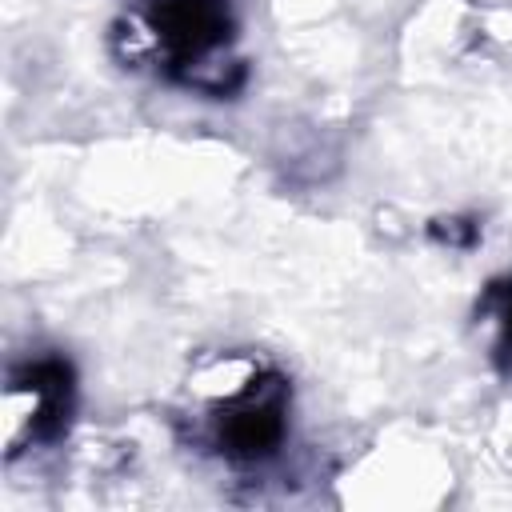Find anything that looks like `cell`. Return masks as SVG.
<instances>
[{
    "label": "cell",
    "mask_w": 512,
    "mask_h": 512,
    "mask_svg": "<svg viewBox=\"0 0 512 512\" xmlns=\"http://www.w3.org/2000/svg\"><path fill=\"white\" fill-rule=\"evenodd\" d=\"M476 320L492 332V364L500 376L512 380V276H496L484 284L476 300Z\"/></svg>",
    "instance_id": "277c9868"
},
{
    "label": "cell",
    "mask_w": 512,
    "mask_h": 512,
    "mask_svg": "<svg viewBox=\"0 0 512 512\" xmlns=\"http://www.w3.org/2000/svg\"><path fill=\"white\" fill-rule=\"evenodd\" d=\"M292 384L276 368L252 372L208 416V440L228 464H264L288 440Z\"/></svg>",
    "instance_id": "7a4b0ae2"
},
{
    "label": "cell",
    "mask_w": 512,
    "mask_h": 512,
    "mask_svg": "<svg viewBox=\"0 0 512 512\" xmlns=\"http://www.w3.org/2000/svg\"><path fill=\"white\" fill-rule=\"evenodd\" d=\"M428 232H432V240H440V244H448V248H472V244L480 240V224H476V220H468V216L432 220V224H428Z\"/></svg>",
    "instance_id": "5b68a950"
},
{
    "label": "cell",
    "mask_w": 512,
    "mask_h": 512,
    "mask_svg": "<svg viewBox=\"0 0 512 512\" xmlns=\"http://www.w3.org/2000/svg\"><path fill=\"white\" fill-rule=\"evenodd\" d=\"M8 456L60 444L76 416V372L64 356H32L8 372Z\"/></svg>",
    "instance_id": "3957f363"
},
{
    "label": "cell",
    "mask_w": 512,
    "mask_h": 512,
    "mask_svg": "<svg viewBox=\"0 0 512 512\" xmlns=\"http://www.w3.org/2000/svg\"><path fill=\"white\" fill-rule=\"evenodd\" d=\"M140 24L168 80L204 96H232L244 84L232 0H144Z\"/></svg>",
    "instance_id": "6da1fadb"
}]
</instances>
